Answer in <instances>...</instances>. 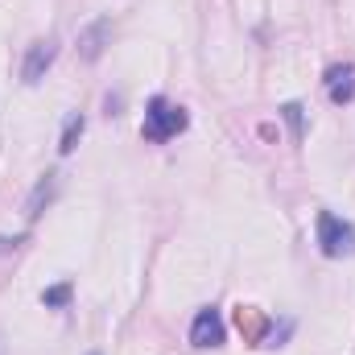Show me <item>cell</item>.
Returning <instances> with one entry per match:
<instances>
[{
  "label": "cell",
  "instance_id": "30bf717a",
  "mask_svg": "<svg viewBox=\"0 0 355 355\" xmlns=\"http://www.w3.org/2000/svg\"><path fill=\"white\" fill-rule=\"evenodd\" d=\"M71 302V285L62 281V285H50V289H42V306H50V310H62Z\"/></svg>",
  "mask_w": 355,
  "mask_h": 355
},
{
  "label": "cell",
  "instance_id": "3957f363",
  "mask_svg": "<svg viewBox=\"0 0 355 355\" xmlns=\"http://www.w3.org/2000/svg\"><path fill=\"white\" fill-rule=\"evenodd\" d=\"M54 54H58V46H54V37H42V42H33L29 50H25V62H21V79L33 87V83H42L46 79V71L54 67Z\"/></svg>",
  "mask_w": 355,
  "mask_h": 355
},
{
  "label": "cell",
  "instance_id": "8992f818",
  "mask_svg": "<svg viewBox=\"0 0 355 355\" xmlns=\"http://www.w3.org/2000/svg\"><path fill=\"white\" fill-rule=\"evenodd\" d=\"M327 95H331V103H352L355 99V71L347 62L327 71Z\"/></svg>",
  "mask_w": 355,
  "mask_h": 355
},
{
  "label": "cell",
  "instance_id": "6da1fadb",
  "mask_svg": "<svg viewBox=\"0 0 355 355\" xmlns=\"http://www.w3.org/2000/svg\"><path fill=\"white\" fill-rule=\"evenodd\" d=\"M186 128V112L182 107H174L170 99H149V112H145V124H141V137L145 141H170V137H178Z\"/></svg>",
  "mask_w": 355,
  "mask_h": 355
},
{
  "label": "cell",
  "instance_id": "5b68a950",
  "mask_svg": "<svg viewBox=\"0 0 355 355\" xmlns=\"http://www.w3.org/2000/svg\"><path fill=\"white\" fill-rule=\"evenodd\" d=\"M107 37H112V21H107V17H95L91 25H83V29H79V54H83L87 62H95V58L103 54Z\"/></svg>",
  "mask_w": 355,
  "mask_h": 355
},
{
  "label": "cell",
  "instance_id": "277c9868",
  "mask_svg": "<svg viewBox=\"0 0 355 355\" xmlns=\"http://www.w3.org/2000/svg\"><path fill=\"white\" fill-rule=\"evenodd\" d=\"M223 335H227V327H223L219 310H215V306H202V310L194 314V322H190V343H194V347H219Z\"/></svg>",
  "mask_w": 355,
  "mask_h": 355
},
{
  "label": "cell",
  "instance_id": "7a4b0ae2",
  "mask_svg": "<svg viewBox=\"0 0 355 355\" xmlns=\"http://www.w3.org/2000/svg\"><path fill=\"white\" fill-rule=\"evenodd\" d=\"M318 248H322V257H352L355 227L347 219H339L335 211H318Z\"/></svg>",
  "mask_w": 355,
  "mask_h": 355
},
{
  "label": "cell",
  "instance_id": "52a82bcc",
  "mask_svg": "<svg viewBox=\"0 0 355 355\" xmlns=\"http://www.w3.org/2000/svg\"><path fill=\"white\" fill-rule=\"evenodd\" d=\"M54 190H58V174H46L37 186H33V194H29V202H25V219H37L42 215V207L54 198Z\"/></svg>",
  "mask_w": 355,
  "mask_h": 355
},
{
  "label": "cell",
  "instance_id": "ba28073f",
  "mask_svg": "<svg viewBox=\"0 0 355 355\" xmlns=\"http://www.w3.org/2000/svg\"><path fill=\"white\" fill-rule=\"evenodd\" d=\"M281 120L289 124V137H293V141H302V137H306V107H302L297 99H289V103L281 107Z\"/></svg>",
  "mask_w": 355,
  "mask_h": 355
},
{
  "label": "cell",
  "instance_id": "9c48e42d",
  "mask_svg": "<svg viewBox=\"0 0 355 355\" xmlns=\"http://www.w3.org/2000/svg\"><path fill=\"white\" fill-rule=\"evenodd\" d=\"M79 137H83V116L75 112V116H67V124H62V141H58V153H62V157H67V153H75Z\"/></svg>",
  "mask_w": 355,
  "mask_h": 355
}]
</instances>
